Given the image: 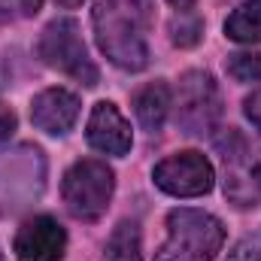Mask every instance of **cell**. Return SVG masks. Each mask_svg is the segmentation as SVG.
<instances>
[{
  "mask_svg": "<svg viewBox=\"0 0 261 261\" xmlns=\"http://www.w3.org/2000/svg\"><path fill=\"white\" fill-rule=\"evenodd\" d=\"M64 252H67V231L52 216H34L15 234L18 261H61Z\"/></svg>",
  "mask_w": 261,
  "mask_h": 261,
  "instance_id": "obj_9",
  "label": "cell"
},
{
  "mask_svg": "<svg viewBox=\"0 0 261 261\" xmlns=\"http://www.w3.org/2000/svg\"><path fill=\"white\" fill-rule=\"evenodd\" d=\"M40 6H43V0H0V24L31 18L40 12Z\"/></svg>",
  "mask_w": 261,
  "mask_h": 261,
  "instance_id": "obj_17",
  "label": "cell"
},
{
  "mask_svg": "<svg viewBox=\"0 0 261 261\" xmlns=\"http://www.w3.org/2000/svg\"><path fill=\"white\" fill-rule=\"evenodd\" d=\"M225 261H261V228H255L252 234H246Z\"/></svg>",
  "mask_w": 261,
  "mask_h": 261,
  "instance_id": "obj_18",
  "label": "cell"
},
{
  "mask_svg": "<svg viewBox=\"0 0 261 261\" xmlns=\"http://www.w3.org/2000/svg\"><path fill=\"white\" fill-rule=\"evenodd\" d=\"M46 161L37 146H18L0 158V213H15L43 192Z\"/></svg>",
  "mask_w": 261,
  "mask_h": 261,
  "instance_id": "obj_7",
  "label": "cell"
},
{
  "mask_svg": "<svg viewBox=\"0 0 261 261\" xmlns=\"http://www.w3.org/2000/svg\"><path fill=\"white\" fill-rule=\"evenodd\" d=\"M58 3H61V6H79L82 0H58Z\"/></svg>",
  "mask_w": 261,
  "mask_h": 261,
  "instance_id": "obj_22",
  "label": "cell"
},
{
  "mask_svg": "<svg viewBox=\"0 0 261 261\" xmlns=\"http://www.w3.org/2000/svg\"><path fill=\"white\" fill-rule=\"evenodd\" d=\"M12 130H15V113L0 103V143H6L12 137Z\"/></svg>",
  "mask_w": 261,
  "mask_h": 261,
  "instance_id": "obj_20",
  "label": "cell"
},
{
  "mask_svg": "<svg viewBox=\"0 0 261 261\" xmlns=\"http://www.w3.org/2000/svg\"><path fill=\"white\" fill-rule=\"evenodd\" d=\"M170 3H173V6H176L179 12H186V9H195L197 0H170Z\"/></svg>",
  "mask_w": 261,
  "mask_h": 261,
  "instance_id": "obj_21",
  "label": "cell"
},
{
  "mask_svg": "<svg viewBox=\"0 0 261 261\" xmlns=\"http://www.w3.org/2000/svg\"><path fill=\"white\" fill-rule=\"evenodd\" d=\"M225 243V225L203 210H173L167 216V240L155 261H213Z\"/></svg>",
  "mask_w": 261,
  "mask_h": 261,
  "instance_id": "obj_2",
  "label": "cell"
},
{
  "mask_svg": "<svg viewBox=\"0 0 261 261\" xmlns=\"http://www.w3.org/2000/svg\"><path fill=\"white\" fill-rule=\"evenodd\" d=\"M222 94L206 70H189L176 88V125L189 137H206L219 128Z\"/></svg>",
  "mask_w": 261,
  "mask_h": 261,
  "instance_id": "obj_5",
  "label": "cell"
},
{
  "mask_svg": "<svg viewBox=\"0 0 261 261\" xmlns=\"http://www.w3.org/2000/svg\"><path fill=\"white\" fill-rule=\"evenodd\" d=\"M79 119V97L67 88H46L31 100V122L40 130L61 137Z\"/></svg>",
  "mask_w": 261,
  "mask_h": 261,
  "instance_id": "obj_11",
  "label": "cell"
},
{
  "mask_svg": "<svg viewBox=\"0 0 261 261\" xmlns=\"http://www.w3.org/2000/svg\"><path fill=\"white\" fill-rule=\"evenodd\" d=\"M103 261H143V234L137 222H119L103 246Z\"/></svg>",
  "mask_w": 261,
  "mask_h": 261,
  "instance_id": "obj_13",
  "label": "cell"
},
{
  "mask_svg": "<svg viewBox=\"0 0 261 261\" xmlns=\"http://www.w3.org/2000/svg\"><path fill=\"white\" fill-rule=\"evenodd\" d=\"M155 186L173 197H200L213 189V164L200 152H176L155 164Z\"/></svg>",
  "mask_w": 261,
  "mask_h": 261,
  "instance_id": "obj_8",
  "label": "cell"
},
{
  "mask_svg": "<svg viewBox=\"0 0 261 261\" xmlns=\"http://www.w3.org/2000/svg\"><path fill=\"white\" fill-rule=\"evenodd\" d=\"M225 34L237 43H261V0L237 6L225 21Z\"/></svg>",
  "mask_w": 261,
  "mask_h": 261,
  "instance_id": "obj_14",
  "label": "cell"
},
{
  "mask_svg": "<svg viewBox=\"0 0 261 261\" xmlns=\"http://www.w3.org/2000/svg\"><path fill=\"white\" fill-rule=\"evenodd\" d=\"M225 70L237 82H258L261 79V52H234V55H228Z\"/></svg>",
  "mask_w": 261,
  "mask_h": 261,
  "instance_id": "obj_16",
  "label": "cell"
},
{
  "mask_svg": "<svg viewBox=\"0 0 261 261\" xmlns=\"http://www.w3.org/2000/svg\"><path fill=\"white\" fill-rule=\"evenodd\" d=\"M243 110H246V119L261 130V88L258 91H252V94L243 100Z\"/></svg>",
  "mask_w": 261,
  "mask_h": 261,
  "instance_id": "obj_19",
  "label": "cell"
},
{
  "mask_svg": "<svg viewBox=\"0 0 261 261\" xmlns=\"http://www.w3.org/2000/svg\"><path fill=\"white\" fill-rule=\"evenodd\" d=\"M170 107H173V100H170V88H167V82H149V85L140 88L137 97H134L137 122H140L146 130H161L164 128Z\"/></svg>",
  "mask_w": 261,
  "mask_h": 261,
  "instance_id": "obj_12",
  "label": "cell"
},
{
  "mask_svg": "<svg viewBox=\"0 0 261 261\" xmlns=\"http://www.w3.org/2000/svg\"><path fill=\"white\" fill-rule=\"evenodd\" d=\"M219 152L225 161V197L240 206L252 210L261 203V146L249 143L237 130L228 140H219Z\"/></svg>",
  "mask_w": 261,
  "mask_h": 261,
  "instance_id": "obj_6",
  "label": "cell"
},
{
  "mask_svg": "<svg viewBox=\"0 0 261 261\" xmlns=\"http://www.w3.org/2000/svg\"><path fill=\"white\" fill-rule=\"evenodd\" d=\"M0 261H3V255H0Z\"/></svg>",
  "mask_w": 261,
  "mask_h": 261,
  "instance_id": "obj_24",
  "label": "cell"
},
{
  "mask_svg": "<svg viewBox=\"0 0 261 261\" xmlns=\"http://www.w3.org/2000/svg\"><path fill=\"white\" fill-rule=\"evenodd\" d=\"M116 192V173L107 161L97 158H79L70 164L61 182V197H64L67 213L79 222H97Z\"/></svg>",
  "mask_w": 261,
  "mask_h": 261,
  "instance_id": "obj_3",
  "label": "cell"
},
{
  "mask_svg": "<svg viewBox=\"0 0 261 261\" xmlns=\"http://www.w3.org/2000/svg\"><path fill=\"white\" fill-rule=\"evenodd\" d=\"M200 37H203V21L197 18L192 9L179 12V15L170 21V40H173L179 49H192V46H197Z\"/></svg>",
  "mask_w": 261,
  "mask_h": 261,
  "instance_id": "obj_15",
  "label": "cell"
},
{
  "mask_svg": "<svg viewBox=\"0 0 261 261\" xmlns=\"http://www.w3.org/2000/svg\"><path fill=\"white\" fill-rule=\"evenodd\" d=\"M0 85H3V76H0Z\"/></svg>",
  "mask_w": 261,
  "mask_h": 261,
  "instance_id": "obj_23",
  "label": "cell"
},
{
  "mask_svg": "<svg viewBox=\"0 0 261 261\" xmlns=\"http://www.w3.org/2000/svg\"><path fill=\"white\" fill-rule=\"evenodd\" d=\"M85 137H88V146L103 152V155H128L130 143H134L125 116L116 110V103H107V100L94 103V110L88 116Z\"/></svg>",
  "mask_w": 261,
  "mask_h": 261,
  "instance_id": "obj_10",
  "label": "cell"
},
{
  "mask_svg": "<svg viewBox=\"0 0 261 261\" xmlns=\"http://www.w3.org/2000/svg\"><path fill=\"white\" fill-rule=\"evenodd\" d=\"M91 21L100 52L116 67L137 73L149 64V31L155 21L152 0H97Z\"/></svg>",
  "mask_w": 261,
  "mask_h": 261,
  "instance_id": "obj_1",
  "label": "cell"
},
{
  "mask_svg": "<svg viewBox=\"0 0 261 261\" xmlns=\"http://www.w3.org/2000/svg\"><path fill=\"white\" fill-rule=\"evenodd\" d=\"M37 55L43 64L73 76L76 82H82L88 88L97 85V67L91 64L88 49L79 34V24L73 18H55L43 28L40 40H37Z\"/></svg>",
  "mask_w": 261,
  "mask_h": 261,
  "instance_id": "obj_4",
  "label": "cell"
}]
</instances>
